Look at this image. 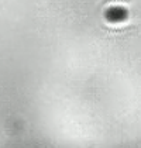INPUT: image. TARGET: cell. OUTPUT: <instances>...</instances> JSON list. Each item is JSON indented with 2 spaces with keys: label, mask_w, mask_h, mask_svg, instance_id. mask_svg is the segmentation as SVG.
Listing matches in <instances>:
<instances>
[{
  "label": "cell",
  "mask_w": 141,
  "mask_h": 148,
  "mask_svg": "<svg viewBox=\"0 0 141 148\" xmlns=\"http://www.w3.org/2000/svg\"><path fill=\"white\" fill-rule=\"evenodd\" d=\"M110 16H112V18H114V20L124 18V13L121 12L120 9H114V10H112V12H110Z\"/></svg>",
  "instance_id": "1"
}]
</instances>
